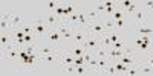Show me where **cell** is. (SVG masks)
Here are the masks:
<instances>
[{
	"label": "cell",
	"instance_id": "19",
	"mask_svg": "<svg viewBox=\"0 0 153 76\" xmlns=\"http://www.w3.org/2000/svg\"><path fill=\"white\" fill-rule=\"evenodd\" d=\"M135 44H136L138 47H141L143 50H147V52H149V47L152 46V44H149V43H144L141 37H138V38H136V40H135Z\"/></svg>",
	"mask_w": 153,
	"mask_h": 76
},
{
	"label": "cell",
	"instance_id": "6",
	"mask_svg": "<svg viewBox=\"0 0 153 76\" xmlns=\"http://www.w3.org/2000/svg\"><path fill=\"white\" fill-rule=\"evenodd\" d=\"M25 26V18H23V14L20 11L11 12V29H19V28H23Z\"/></svg>",
	"mask_w": 153,
	"mask_h": 76
},
{
	"label": "cell",
	"instance_id": "13",
	"mask_svg": "<svg viewBox=\"0 0 153 76\" xmlns=\"http://www.w3.org/2000/svg\"><path fill=\"white\" fill-rule=\"evenodd\" d=\"M120 62H123V64H126V66H135V62H136V59H135V56L133 55H123L120 59H118Z\"/></svg>",
	"mask_w": 153,
	"mask_h": 76
},
{
	"label": "cell",
	"instance_id": "8",
	"mask_svg": "<svg viewBox=\"0 0 153 76\" xmlns=\"http://www.w3.org/2000/svg\"><path fill=\"white\" fill-rule=\"evenodd\" d=\"M3 55L6 56V59H9V61H12V62H17V61H19V55H20V47H17V46L12 44L8 50H5Z\"/></svg>",
	"mask_w": 153,
	"mask_h": 76
},
{
	"label": "cell",
	"instance_id": "17",
	"mask_svg": "<svg viewBox=\"0 0 153 76\" xmlns=\"http://www.w3.org/2000/svg\"><path fill=\"white\" fill-rule=\"evenodd\" d=\"M86 17H87L89 23H92V21H97V20H98V12H97L95 9H89V11L86 12Z\"/></svg>",
	"mask_w": 153,
	"mask_h": 76
},
{
	"label": "cell",
	"instance_id": "27",
	"mask_svg": "<svg viewBox=\"0 0 153 76\" xmlns=\"http://www.w3.org/2000/svg\"><path fill=\"white\" fill-rule=\"evenodd\" d=\"M95 11H97V12H106V5H104V2H98L97 6H95Z\"/></svg>",
	"mask_w": 153,
	"mask_h": 76
},
{
	"label": "cell",
	"instance_id": "1",
	"mask_svg": "<svg viewBox=\"0 0 153 76\" xmlns=\"http://www.w3.org/2000/svg\"><path fill=\"white\" fill-rule=\"evenodd\" d=\"M19 61H20L23 70H26V72H32L38 67V64L42 62V53H40V47H38L37 41L25 47H20Z\"/></svg>",
	"mask_w": 153,
	"mask_h": 76
},
{
	"label": "cell",
	"instance_id": "29",
	"mask_svg": "<svg viewBox=\"0 0 153 76\" xmlns=\"http://www.w3.org/2000/svg\"><path fill=\"white\" fill-rule=\"evenodd\" d=\"M107 73H110V75H117V69H115V64L113 62H110V64L107 66V70H106Z\"/></svg>",
	"mask_w": 153,
	"mask_h": 76
},
{
	"label": "cell",
	"instance_id": "30",
	"mask_svg": "<svg viewBox=\"0 0 153 76\" xmlns=\"http://www.w3.org/2000/svg\"><path fill=\"white\" fill-rule=\"evenodd\" d=\"M112 47H113V49H124L126 46H124V44L121 43V40H120V41H117V43H113V46H112Z\"/></svg>",
	"mask_w": 153,
	"mask_h": 76
},
{
	"label": "cell",
	"instance_id": "12",
	"mask_svg": "<svg viewBox=\"0 0 153 76\" xmlns=\"http://www.w3.org/2000/svg\"><path fill=\"white\" fill-rule=\"evenodd\" d=\"M135 18H136V26H143V24H146V14L141 9L135 11Z\"/></svg>",
	"mask_w": 153,
	"mask_h": 76
},
{
	"label": "cell",
	"instance_id": "21",
	"mask_svg": "<svg viewBox=\"0 0 153 76\" xmlns=\"http://www.w3.org/2000/svg\"><path fill=\"white\" fill-rule=\"evenodd\" d=\"M132 5H133V2H130V0H124V2H120V3H118V8H120L121 11H124V9L127 11Z\"/></svg>",
	"mask_w": 153,
	"mask_h": 76
},
{
	"label": "cell",
	"instance_id": "11",
	"mask_svg": "<svg viewBox=\"0 0 153 76\" xmlns=\"http://www.w3.org/2000/svg\"><path fill=\"white\" fill-rule=\"evenodd\" d=\"M60 62L63 66H69V64H74L75 62V56L72 52H61V56H60Z\"/></svg>",
	"mask_w": 153,
	"mask_h": 76
},
{
	"label": "cell",
	"instance_id": "25",
	"mask_svg": "<svg viewBox=\"0 0 153 76\" xmlns=\"http://www.w3.org/2000/svg\"><path fill=\"white\" fill-rule=\"evenodd\" d=\"M138 70H139V73H153V67L150 64L146 67H138Z\"/></svg>",
	"mask_w": 153,
	"mask_h": 76
},
{
	"label": "cell",
	"instance_id": "10",
	"mask_svg": "<svg viewBox=\"0 0 153 76\" xmlns=\"http://www.w3.org/2000/svg\"><path fill=\"white\" fill-rule=\"evenodd\" d=\"M0 44H2V50H8L12 46V34L11 31L8 32H2V38H0Z\"/></svg>",
	"mask_w": 153,
	"mask_h": 76
},
{
	"label": "cell",
	"instance_id": "2",
	"mask_svg": "<svg viewBox=\"0 0 153 76\" xmlns=\"http://www.w3.org/2000/svg\"><path fill=\"white\" fill-rule=\"evenodd\" d=\"M86 31H87V34H89V35H94V37H101V35H104V34H107V32H109L103 20L92 21V23L86 28Z\"/></svg>",
	"mask_w": 153,
	"mask_h": 76
},
{
	"label": "cell",
	"instance_id": "24",
	"mask_svg": "<svg viewBox=\"0 0 153 76\" xmlns=\"http://www.w3.org/2000/svg\"><path fill=\"white\" fill-rule=\"evenodd\" d=\"M63 70H65L66 73H71V75L76 73V67H75L74 64H69V66H63Z\"/></svg>",
	"mask_w": 153,
	"mask_h": 76
},
{
	"label": "cell",
	"instance_id": "23",
	"mask_svg": "<svg viewBox=\"0 0 153 76\" xmlns=\"http://www.w3.org/2000/svg\"><path fill=\"white\" fill-rule=\"evenodd\" d=\"M74 66H86L84 55H81V56H75V62H74Z\"/></svg>",
	"mask_w": 153,
	"mask_h": 76
},
{
	"label": "cell",
	"instance_id": "3",
	"mask_svg": "<svg viewBox=\"0 0 153 76\" xmlns=\"http://www.w3.org/2000/svg\"><path fill=\"white\" fill-rule=\"evenodd\" d=\"M48 32H49V28H48L45 18L43 17L37 18V21L34 23V35H35V38H43V37L48 35Z\"/></svg>",
	"mask_w": 153,
	"mask_h": 76
},
{
	"label": "cell",
	"instance_id": "26",
	"mask_svg": "<svg viewBox=\"0 0 153 76\" xmlns=\"http://www.w3.org/2000/svg\"><path fill=\"white\" fill-rule=\"evenodd\" d=\"M121 17H123V11L118 8V9H117V11H115L113 14H112V18H113L115 21H117V20H121Z\"/></svg>",
	"mask_w": 153,
	"mask_h": 76
},
{
	"label": "cell",
	"instance_id": "33",
	"mask_svg": "<svg viewBox=\"0 0 153 76\" xmlns=\"http://www.w3.org/2000/svg\"><path fill=\"white\" fill-rule=\"evenodd\" d=\"M146 6H149L150 9H153V2H146Z\"/></svg>",
	"mask_w": 153,
	"mask_h": 76
},
{
	"label": "cell",
	"instance_id": "14",
	"mask_svg": "<svg viewBox=\"0 0 153 76\" xmlns=\"http://www.w3.org/2000/svg\"><path fill=\"white\" fill-rule=\"evenodd\" d=\"M135 31L139 35H153V28H147L146 24H143V26H136Z\"/></svg>",
	"mask_w": 153,
	"mask_h": 76
},
{
	"label": "cell",
	"instance_id": "5",
	"mask_svg": "<svg viewBox=\"0 0 153 76\" xmlns=\"http://www.w3.org/2000/svg\"><path fill=\"white\" fill-rule=\"evenodd\" d=\"M83 47H84V49H87V50H91L92 53H94V52H97V50L101 47L100 37L89 35V37H87V40H86V41H84V44H83Z\"/></svg>",
	"mask_w": 153,
	"mask_h": 76
},
{
	"label": "cell",
	"instance_id": "15",
	"mask_svg": "<svg viewBox=\"0 0 153 76\" xmlns=\"http://www.w3.org/2000/svg\"><path fill=\"white\" fill-rule=\"evenodd\" d=\"M100 41H101V47H106V49H110L112 47V41H110V37H109V32L101 35L100 37Z\"/></svg>",
	"mask_w": 153,
	"mask_h": 76
},
{
	"label": "cell",
	"instance_id": "4",
	"mask_svg": "<svg viewBox=\"0 0 153 76\" xmlns=\"http://www.w3.org/2000/svg\"><path fill=\"white\" fill-rule=\"evenodd\" d=\"M46 38L49 40V43L52 44V46H55V47H58V49H63V47H61L63 37H61V34L58 32V28H51L49 32H48V35H46Z\"/></svg>",
	"mask_w": 153,
	"mask_h": 76
},
{
	"label": "cell",
	"instance_id": "28",
	"mask_svg": "<svg viewBox=\"0 0 153 76\" xmlns=\"http://www.w3.org/2000/svg\"><path fill=\"white\" fill-rule=\"evenodd\" d=\"M25 35H28V34H34V26H28V24H25V26L22 28Z\"/></svg>",
	"mask_w": 153,
	"mask_h": 76
},
{
	"label": "cell",
	"instance_id": "31",
	"mask_svg": "<svg viewBox=\"0 0 153 76\" xmlns=\"http://www.w3.org/2000/svg\"><path fill=\"white\" fill-rule=\"evenodd\" d=\"M123 24H124L123 18H121V20H117V31H120V32H121V28H123Z\"/></svg>",
	"mask_w": 153,
	"mask_h": 76
},
{
	"label": "cell",
	"instance_id": "7",
	"mask_svg": "<svg viewBox=\"0 0 153 76\" xmlns=\"http://www.w3.org/2000/svg\"><path fill=\"white\" fill-rule=\"evenodd\" d=\"M87 37H89V34H87V31L83 28V29H78V28H75L74 29V41H75V44H84V41L87 40Z\"/></svg>",
	"mask_w": 153,
	"mask_h": 76
},
{
	"label": "cell",
	"instance_id": "16",
	"mask_svg": "<svg viewBox=\"0 0 153 76\" xmlns=\"http://www.w3.org/2000/svg\"><path fill=\"white\" fill-rule=\"evenodd\" d=\"M78 23L81 24V26H83L84 29L89 26V24H91V23H89V20H87V17H86V12L78 11Z\"/></svg>",
	"mask_w": 153,
	"mask_h": 76
},
{
	"label": "cell",
	"instance_id": "20",
	"mask_svg": "<svg viewBox=\"0 0 153 76\" xmlns=\"http://www.w3.org/2000/svg\"><path fill=\"white\" fill-rule=\"evenodd\" d=\"M72 53H74V56H81V55L84 53V47H83L81 44H75Z\"/></svg>",
	"mask_w": 153,
	"mask_h": 76
},
{
	"label": "cell",
	"instance_id": "32",
	"mask_svg": "<svg viewBox=\"0 0 153 76\" xmlns=\"http://www.w3.org/2000/svg\"><path fill=\"white\" fill-rule=\"evenodd\" d=\"M136 9H138V6H136V3H133V5H132L129 9H127V12H135Z\"/></svg>",
	"mask_w": 153,
	"mask_h": 76
},
{
	"label": "cell",
	"instance_id": "9",
	"mask_svg": "<svg viewBox=\"0 0 153 76\" xmlns=\"http://www.w3.org/2000/svg\"><path fill=\"white\" fill-rule=\"evenodd\" d=\"M43 18H45V21H46V24H48L49 29H51V28H57L58 24L61 23V20H60V18L57 17V14H55V11H54V12H48Z\"/></svg>",
	"mask_w": 153,
	"mask_h": 76
},
{
	"label": "cell",
	"instance_id": "18",
	"mask_svg": "<svg viewBox=\"0 0 153 76\" xmlns=\"http://www.w3.org/2000/svg\"><path fill=\"white\" fill-rule=\"evenodd\" d=\"M95 56H97V58H107V59H109V49L100 47L97 52H95Z\"/></svg>",
	"mask_w": 153,
	"mask_h": 76
},
{
	"label": "cell",
	"instance_id": "22",
	"mask_svg": "<svg viewBox=\"0 0 153 76\" xmlns=\"http://www.w3.org/2000/svg\"><path fill=\"white\" fill-rule=\"evenodd\" d=\"M76 67V73L78 75H84V73H91V70H89L87 66H75Z\"/></svg>",
	"mask_w": 153,
	"mask_h": 76
}]
</instances>
